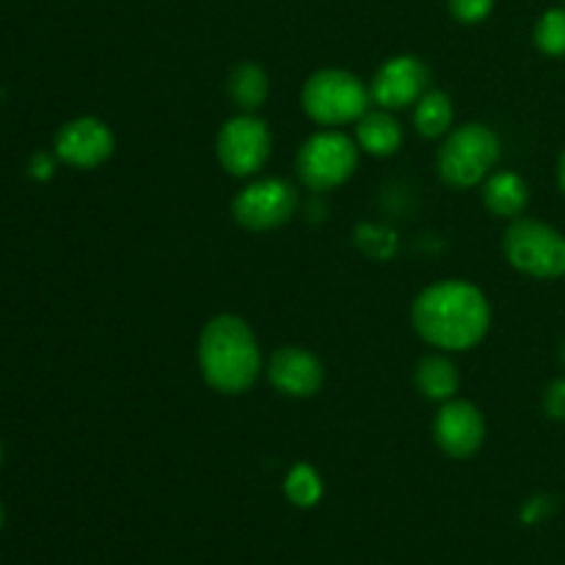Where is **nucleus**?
<instances>
[{"label":"nucleus","mask_w":565,"mask_h":565,"mask_svg":"<svg viewBox=\"0 0 565 565\" xmlns=\"http://www.w3.org/2000/svg\"><path fill=\"white\" fill-rule=\"evenodd\" d=\"M412 323L439 351H472L491 329L489 298L472 281H434L414 298Z\"/></svg>","instance_id":"nucleus-1"},{"label":"nucleus","mask_w":565,"mask_h":565,"mask_svg":"<svg viewBox=\"0 0 565 565\" xmlns=\"http://www.w3.org/2000/svg\"><path fill=\"white\" fill-rule=\"evenodd\" d=\"M199 370L210 390L221 395H243L263 370V353L252 326L237 315H215L204 323L196 345Z\"/></svg>","instance_id":"nucleus-2"},{"label":"nucleus","mask_w":565,"mask_h":565,"mask_svg":"<svg viewBox=\"0 0 565 565\" xmlns=\"http://www.w3.org/2000/svg\"><path fill=\"white\" fill-rule=\"evenodd\" d=\"M303 114L323 127L356 125L373 105L370 86L348 70H320L301 88Z\"/></svg>","instance_id":"nucleus-3"},{"label":"nucleus","mask_w":565,"mask_h":565,"mask_svg":"<svg viewBox=\"0 0 565 565\" xmlns=\"http://www.w3.org/2000/svg\"><path fill=\"white\" fill-rule=\"evenodd\" d=\"M497 160H500V138L480 121L452 127L436 154L441 180L452 188H475L486 182Z\"/></svg>","instance_id":"nucleus-4"},{"label":"nucleus","mask_w":565,"mask_h":565,"mask_svg":"<svg viewBox=\"0 0 565 565\" xmlns=\"http://www.w3.org/2000/svg\"><path fill=\"white\" fill-rule=\"evenodd\" d=\"M359 143L340 127H323L309 136L296 154L298 180L312 191H331L351 180L359 166Z\"/></svg>","instance_id":"nucleus-5"},{"label":"nucleus","mask_w":565,"mask_h":565,"mask_svg":"<svg viewBox=\"0 0 565 565\" xmlns=\"http://www.w3.org/2000/svg\"><path fill=\"white\" fill-rule=\"evenodd\" d=\"M505 259L533 279L565 276V235L535 218H513L502 237Z\"/></svg>","instance_id":"nucleus-6"},{"label":"nucleus","mask_w":565,"mask_h":565,"mask_svg":"<svg viewBox=\"0 0 565 565\" xmlns=\"http://www.w3.org/2000/svg\"><path fill=\"white\" fill-rule=\"evenodd\" d=\"M274 149L268 125L257 114H237L218 130L215 158L232 177H254L265 169Z\"/></svg>","instance_id":"nucleus-7"},{"label":"nucleus","mask_w":565,"mask_h":565,"mask_svg":"<svg viewBox=\"0 0 565 565\" xmlns=\"http://www.w3.org/2000/svg\"><path fill=\"white\" fill-rule=\"evenodd\" d=\"M298 210V191L281 177L252 180L232 199V218L248 232H270L285 226Z\"/></svg>","instance_id":"nucleus-8"},{"label":"nucleus","mask_w":565,"mask_h":565,"mask_svg":"<svg viewBox=\"0 0 565 565\" xmlns=\"http://www.w3.org/2000/svg\"><path fill=\"white\" fill-rule=\"evenodd\" d=\"M434 439L439 450L456 461L472 458L486 441L483 412L475 403L458 401V397L441 403L434 419Z\"/></svg>","instance_id":"nucleus-9"},{"label":"nucleus","mask_w":565,"mask_h":565,"mask_svg":"<svg viewBox=\"0 0 565 565\" xmlns=\"http://www.w3.org/2000/svg\"><path fill=\"white\" fill-rule=\"evenodd\" d=\"M430 72L417 55H395V58L384 61L381 70L375 72L373 83H370V94L379 108L401 110L408 105H417L419 97L428 92Z\"/></svg>","instance_id":"nucleus-10"},{"label":"nucleus","mask_w":565,"mask_h":565,"mask_svg":"<svg viewBox=\"0 0 565 565\" xmlns=\"http://www.w3.org/2000/svg\"><path fill=\"white\" fill-rule=\"evenodd\" d=\"M114 132L97 116L66 121L55 136V158L75 169H97L114 154Z\"/></svg>","instance_id":"nucleus-11"},{"label":"nucleus","mask_w":565,"mask_h":565,"mask_svg":"<svg viewBox=\"0 0 565 565\" xmlns=\"http://www.w3.org/2000/svg\"><path fill=\"white\" fill-rule=\"evenodd\" d=\"M265 373H268L270 386L276 392H281L287 397H296V401L318 395L326 381L323 362L301 345H285L279 351H274Z\"/></svg>","instance_id":"nucleus-12"},{"label":"nucleus","mask_w":565,"mask_h":565,"mask_svg":"<svg viewBox=\"0 0 565 565\" xmlns=\"http://www.w3.org/2000/svg\"><path fill=\"white\" fill-rule=\"evenodd\" d=\"M483 204L497 218H522L530 204V188L516 171H491L483 182Z\"/></svg>","instance_id":"nucleus-13"},{"label":"nucleus","mask_w":565,"mask_h":565,"mask_svg":"<svg viewBox=\"0 0 565 565\" xmlns=\"http://www.w3.org/2000/svg\"><path fill=\"white\" fill-rule=\"evenodd\" d=\"M353 138H356L362 152L373 154V158H390V154H395L397 149H401L403 127L401 121L392 116V110L370 108L367 114L356 121Z\"/></svg>","instance_id":"nucleus-14"},{"label":"nucleus","mask_w":565,"mask_h":565,"mask_svg":"<svg viewBox=\"0 0 565 565\" xmlns=\"http://www.w3.org/2000/svg\"><path fill=\"white\" fill-rule=\"evenodd\" d=\"M414 384H417L419 395L428 397L434 403H447L458 395L461 386V375H458L456 362L445 353H428L417 362L414 370Z\"/></svg>","instance_id":"nucleus-15"},{"label":"nucleus","mask_w":565,"mask_h":565,"mask_svg":"<svg viewBox=\"0 0 565 565\" xmlns=\"http://www.w3.org/2000/svg\"><path fill=\"white\" fill-rule=\"evenodd\" d=\"M226 92L241 114H257L270 94L268 72L254 61H243L226 77Z\"/></svg>","instance_id":"nucleus-16"},{"label":"nucleus","mask_w":565,"mask_h":565,"mask_svg":"<svg viewBox=\"0 0 565 565\" xmlns=\"http://www.w3.org/2000/svg\"><path fill=\"white\" fill-rule=\"evenodd\" d=\"M456 108L445 92H425L414 108V127L423 138H441L452 130Z\"/></svg>","instance_id":"nucleus-17"},{"label":"nucleus","mask_w":565,"mask_h":565,"mask_svg":"<svg viewBox=\"0 0 565 565\" xmlns=\"http://www.w3.org/2000/svg\"><path fill=\"white\" fill-rule=\"evenodd\" d=\"M285 494L287 500L298 508L318 505V500L323 497V480H320L318 469L309 467V463H296V467L287 472Z\"/></svg>","instance_id":"nucleus-18"},{"label":"nucleus","mask_w":565,"mask_h":565,"mask_svg":"<svg viewBox=\"0 0 565 565\" xmlns=\"http://www.w3.org/2000/svg\"><path fill=\"white\" fill-rule=\"evenodd\" d=\"M535 44L546 55H565V9H550L535 25Z\"/></svg>","instance_id":"nucleus-19"},{"label":"nucleus","mask_w":565,"mask_h":565,"mask_svg":"<svg viewBox=\"0 0 565 565\" xmlns=\"http://www.w3.org/2000/svg\"><path fill=\"white\" fill-rule=\"evenodd\" d=\"M494 9V0H450V14L463 25L483 22Z\"/></svg>","instance_id":"nucleus-20"},{"label":"nucleus","mask_w":565,"mask_h":565,"mask_svg":"<svg viewBox=\"0 0 565 565\" xmlns=\"http://www.w3.org/2000/svg\"><path fill=\"white\" fill-rule=\"evenodd\" d=\"M544 412L552 419H565V379L552 381L544 392Z\"/></svg>","instance_id":"nucleus-21"},{"label":"nucleus","mask_w":565,"mask_h":565,"mask_svg":"<svg viewBox=\"0 0 565 565\" xmlns=\"http://www.w3.org/2000/svg\"><path fill=\"white\" fill-rule=\"evenodd\" d=\"M31 171L33 177H39V180H47V177L53 174V160H50L47 154H36L31 163Z\"/></svg>","instance_id":"nucleus-22"},{"label":"nucleus","mask_w":565,"mask_h":565,"mask_svg":"<svg viewBox=\"0 0 565 565\" xmlns=\"http://www.w3.org/2000/svg\"><path fill=\"white\" fill-rule=\"evenodd\" d=\"M557 180H561V188H563V193H565V152H563V158H561V169H557Z\"/></svg>","instance_id":"nucleus-23"},{"label":"nucleus","mask_w":565,"mask_h":565,"mask_svg":"<svg viewBox=\"0 0 565 565\" xmlns=\"http://www.w3.org/2000/svg\"><path fill=\"white\" fill-rule=\"evenodd\" d=\"M561 362H563V367H565V340H563V348H561Z\"/></svg>","instance_id":"nucleus-24"},{"label":"nucleus","mask_w":565,"mask_h":565,"mask_svg":"<svg viewBox=\"0 0 565 565\" xmlns=\"http://www.w3.org/2000/svg\"><path fill=\"white\" fill-rule=\"evenodd\" d=\"M0 527H3V505H0Z\"/></svg>","instance_id":"nucleus-25"},{"label":"nucleus","mask_w":565,"mask_h":565,"mask_svg":"<svg viewBox=\"0 0 565 565\" xmlns=\"http://www.w3.org/2000/svg\"><path fill=\"white\" fill-rule=\"evenodd\" d=\"M0 461H3V447H0Z\"/></svg>","instance_id":"nucleus-26"}]
</instances>
